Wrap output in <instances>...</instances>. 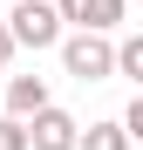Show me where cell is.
<instances>
[{"label": "cell", "mask_w": 143, "mask_h": 150, "mask_svg": "<svg viewBox=\"0 0 143 150\" xmlns=\"http://www.w3.org/2000/svg\"><path fill=\"white\" fill-rule=\"evenodd\" d=\"M75 150H130V130H123V123H89Z\"/></svg>", "instance_id": "cell-6"}, {"label": "cell", "mask_w": 143, "mask_h": 150, "mask_svg": "<svg viewBox=\"0 0 143 150\" xmlns=\"http://www.w3.org/2000/svg\"><path fill=\"white\" fill-rule=\"evenodd\" d=\"M116 123H123V130H130V143H143V96H136V103H130L123 116H116Z\"/></svg>", "instance_id": "cell-9"}, {"label": "cell", "mask_w": 143, "mask_h": 150, "mask_svg": "<svg viewBox=\"0 0 143 150\" xmlns=\"http://www.w3.org/2000/svg\"><path fill=\"white\" fill-rule=\"evenodd\" d=\"M0 150H27V123L20 116H0Z\"/></svg>", "instance_id": "cell-8"}, {"label": "cell", "mask_w": 143, "mask_h": 150, "mask_svg": "<svg viewBox=\"0 0 143 150\" xmlns=\"http://www.w3.org/2000/svg\"><path fill=\"white\" fill-rule=\"evenodd\" d=\"M14 62V34H7V21H0V68Z\"/></svg>", "instance_id": "cell-10"}, {"label": "cell", "mask_w": 143, "mask_h": 150, "mask_svg": "<svg viewBox=\"0 0 143 150\" xmlns=\"http://www.w3.org/2000/svg\"><path fill=\"white\" fill-rule=\"evenodd\" d=\"M116 75H130V82H143V34L116 41Z\"/></svg>", "instance_id": "cell-7"}, {"label": "cell", "mask_w": 143, "mask_h": 150, "mask_svg": "<svg viewBox=\"0 0 143 150\" xmlns=\"http://www.w3.org/2000/svg\"><path fill=\"white\" fill-rule=\"evenodd\" d=\"M130 0H55V14H61V28H95V34H109L116 21H123Z\"/></svg>", "instance_id": "cell-4"}, {"label": "cell", "mask_w": 143, "mask_h": 150, "mask_svg": "<svg viewBox=\"0 0 143 150\" xmlns=\"http://www.w3.org/2000/svg\"><path fill=\"white\" fill-rule=\"evenodd\" d=\"M75 143H82V123L68 116V109L48 103V109L27 116V150H75Z\"/></svg>", "instance_id": "cell-3"}, {"label": "cell", "mask_w": 143, "mask_h": 150, "mask_svg": "<svg viewBox=\"0 0 143 150\" xmlns=\"http://www.w3.org/2000/svg\"><path fill=\"white\" fill-rule=\"evenodd\" d=\"M34 109H48V82H41V75H7V116L27 123Z\"/></svg>", "instance_id": "cell-5"}, {"label": "cell", "mask_w": 143, "mask_h": 150, "mask_svg": "<svg viewBox=\"0 0 143 150\" xmlns=\"http://www.w3.org/2000/svg\"><path fill=\"white\" fill-rule=\"evenodd\" d=\"M61 68L75 75V82H102V75H116V41L95 34V28L61 34Z\"/></svg>", "instance_id": "cell-1"}, {"label": "cell", "mask_w": 143, "mask_h": 150, "mask_svg": "<svg viewBox=\"0 0 143 150\" xmlns=\"http://www.w3.org/2000/svg\"><path fill=\"white\" fill-rule=\"evenodd\" d=\"M7 34L14 48H61V14H55V0H20V7L7 14Z\"/></svg>", "instance_id": "cell-2"}]
</instances>
